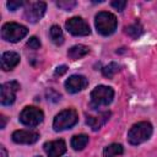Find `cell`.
I'll use <instances>...</instances> for the list:
<instances>
[{
	"instance_id": "obj_2",
	"label": "cell",
	"mask_w": 157,
	"mask_h": 157,
	"mask_svg": "<svg viewBox=\"0 0 157 157\" xmlns=\"http://www.w3.org/2000/svg\"><path fill=\"white\" fill-rule=\"evenodd\" d=\"M114 98V90L109 86L99 85L91 92V109H98L112 103Z\"/></svg>"
},
{
	"instance_id": "obj_21",
	"label": "cell",
	"mask_w": 157,
	"mask_h": 157,
	"mask_svg": "<svg viewBox=\"0 0 157 157\" xmlns=\"http://www.w3.org/2000/svg\"><path fill=\"white\" fill-rule=\"evenodd\" d=\"M56 5L60 9L65 10V11H70L71 9H74L76 6V1H74V0H63V1H58Z\"/></svg>"
},
{
	"instance_id": "obj_26",
	"label": "cell",
	"mask_w": 157,
	"mask_h": 157,
	"mask_svg": "<svg viewBox=\"0 0 157 157\" xmlns=\"http://www.w3.org/2000/svg\"><path fill=\"white\" fill-rule=\"evenodd\" d=\"M5 125H6V117L5 115H1V125H0V128L4 129Z\"/></svg>"
},
{
	"instance_id": "obj_11",
	"label": "cell",
	"mask_w": 157,
	"mask_h": 157,
	"mask_svg": "<svg viewBox=\"0 0 157 157\" xmlns=\"http://www.w3.org/2000/svg\"><path fill=\"white\" fill-rule=\"evenodd\" d=\"M88 85V80L83 75H71L65 81V88L69 93H77L85 90Z\"/></svg>"
},
{
	"instance_id": "obj_1",
	"label": "cell",
	"mask_w": 157,
	"mask_h": 157,
	"mask_svg": "<svg viewBox=\"0 0 157 157\" xmlns=\"http://www.w3.org/2000/svg\"><path fill=\"white\" fill-rule=\"evenodd\" d=\"M153 132V128L148 121H139L128 131V141L131 145H140L147 141Z\"/></svg>"
},
{
	"instance_id": "obj_10",
	"label": "cell",
	"mask_w": 157,
	"mask_h": 157,
	"mask_svg": "<svg viewBox=\"0 0 157 157\" xmlns=\"http://www.w3.org/2000/svg\"><path fill=\"white\" fill-rule=\"evenodd\" d=\"M12 141L22 145H32L38 141L39 134L33 130H16L12 132Z\"/></svg>"
},
{
	"instance_id": "obj_12",
	"label": "cell",
	"mask_w": 157,
	"mask_h": 157,
	"mask_svg": "<svg viewBox=\"0 0 157 157\" xmlns=\"http://www.w3.org/2000/svg\"><path fill=\"white\" fill-rule=\"evenodd\" d=\"M44 151L48 157H60L66 151V144L64 140H54L44 144Z\"/></svg>"
},
{
	"instance_id": "obj_19",
	"label": "cell",
	"mask_w": 157,
	"mask_h": 157,
	"mask_svg": "<svg viewBox=\"0 0 157 157\" xmlns=\"http://www.w3.org/2000/svg\"><path fill=\"white\" fill-rule=\"evenodd\" d=\"M125 32H126V34H128V36H130L131 38L136 39V38H139V37L142 34L144 28H142L141 23L136 21V22H134V23L129 25L128 27H125Z\"/></svg>"
},
{
	"instance_id": "obj_20",
	"label": "cell",
	"mask_w": 157,
	"mask_h": 157,
	"mask_svg": "<svg viewBox=\"0 0 157 157\" xmlns=\"http://www.w3.org/2000/svg\"><path fill=\"white\" fill-rule=\"evenodd\" d=\"M119 70H120V66H119L117 63H110V64H108L107 66H104V67L102 69V72H103V75H104L105 77L112 78Z\"/></svg>"
},
{
	"instance_id": "obj_5",
	"label": "cell",
	"mask_w": 157,
	"mask_h": 157,
	"mask_svg": "<svg viewBox=\"0 0 157 157\" xmlns=\"http://www.w3.org/2000/svg\"><path fill=\"white\" fill-rule=\"evenodd\" d=\"M28 33V29L26 26L16 23V22H7L1 27V37L6 42L16 43L21 40L23 37H26Z\"/></svg>"
},
{
	"instance_id": "obj_6",
	"label": "cell",
	"mask_w": 157,
	"mask_h": 157,
	"mask_svg": "<svg viewBox=\"0 0 157 157\" xmlns=\"http://www.w3.org/2000/svg\"><path fill=\"white\" fill-rule=\"evenodd\" d=\"M43 118H44L43 112L39 108L32 107V105L23 108L22 112L20 113V121L23 125L29 126V128L39 125L43 121Z\"/></svg>"
},
{
	"instance_id": "obj_27",
	"label": "cell",
	"mask_w": 157,
	"mask_h": 157,
	"mask_svg": "<svg viewBox=\"0 0 157 157\" xmlns=\"http://www.w3.org/2000/svg\"><path fill=\"white\" fill-rule=\"evenodd\" d=\"M0 152H1V157H7V152H6V150H5L4 146L0 147Z\"/></svg>"
},
{
	"instance_id": "obj_13",
	"label": "cell",
	"mask_w": 157,
	"mask_h": 157,
	"mask_svg": "<svg viewBox=\"0 0 157 157\" xmlns=\"http://www.w3.org/2000/svg\"><path fill=\"white\" fill-rule=\"evenodd\" d=\"M110 117V112H99L97 114L93 115H87L86 118V124L92 129V130H98L101 129L109 119Z\"/></svg>"
},
{
	"instance_id": "obj_18",
	"label": "cell",
	"mask_w": 157,
	"mask_h": 157,
	"mask_svg": "<svg viewBox=\"0 0 157 157\" xmlns=\"http://www.w3.org/2000/svg\"><path fill=\"white\" fill-rule=\"evenodd\" d=\"M124 152V148L120 144H110L103 151V157H119Z\"/></svg>"
},
{
	"instance_id": "obj_4",
	"label": "cell",
	"mask_w": 157,
	"mask_h": 157,
	"mask_svg": "<svg viewBox=\"0 0 157 157\" xmlns=\"http://www.w3.org/2000/svg\"><path fill=\"white\" fill-rule=\"evenodd\" d=\"M77 121H78L77 112L74 108H67L55 115L53 120V128L55 131H63L72 128Z\"/></svg>"
},
{
	"instance_id": "obj_28",
	"label": "cell",
	"mask_w": 157,
	"mask_h": 157,
	"mask_svg": "<svg viewBox=\"0 0 157 157\" xmlns=\"http://www.w3.org/2000/svg\"><path fill=\"white\" fill-rule=\"evenodd\" d=\"M36 157H40V156H36Z\"/></svg>"
},
{
	"instance_id": "obj_14",
	"label": "cell",
	"mask_w": 157,
	"mask_h": 157,
	"mask_svg": "<svg viewBox=\"0 0 157 157\" xmlns=\"http://www.w3.org/2000/svg\"><path fill=\"white\" fill-rule=\"evenodd\" d=\"M20 63V55L16 52H5L1 56V69L4 71H10L16 67Z\"/></svg>"
},
{
	"instance_id": "obj_17",
	"label": "cell",
	"mask_w": 157,
	"mask_h": 157,
	"mask_svg": "<svg viewBox=\"0 0 157 157\" xmlns=\"http://www.w3.org/2000/svg\"><path fill=\"white\" fill-rule=\"evenodd\" d=\"M71 147L76 151H81L86 147V145L88 144V136L85 134H80V135H75L71 139Z\"/></svg>"
},
{
	"instance_id": "obj_7",
	"label": "cell",
	"mask_w": 157,
	"mask_h": 157,
	"mask_svg": "<svg viewBox=\"0 0 157 157\" xmlns=\"http://www.w3.org/2000/svg\"><path fill=\"white\" fill-rule=\"evenodd\" d=\"M65 27L67 29V32H70L72 36H88L91 33V28L88 26V23L81 18V17H71L65 22Z\"/></svg>"
},
{
	"instance_id": "obj_15",
	"label": "cell",
	"mask_w": 157,
	"mask_h": 157,
	"mask_svg": "<svg viewBox=\"0 0 157 157\" xmlns=\"http://www.w3.org/2000/svg\"><path fill=\"white\" fill-rule=\"evenodd\" d=\"M90 53V48L87 45H83V44H76L74 47H71L69 50H67V56L72 60H77V59H81L83 56H86L87 54Z\"/></svg>"
},
{
	"instance_id": "obj_3",
	"label": "cell",
	"mask_w": 157,
	"mask_h": 157,
	"mask_svg": "<svg viewBox=\"0 0 157 157\" xmlns=\"http://www.w3.org/2000/svg\"><path fill=\"white\" fill-rule=\"evenodd\" d=\"M94 25L98 33L102 36H110L117 29L118 21L113 13L108 11H101L94 17Z\"/></svg>"
},
{
	"instance_id": "obj_16",
	"label": "cell",
	"mask_w": 157,
	"mask_h": 157,
	"mask_svg": "<svg viewBox=\"0 0 157 157\" xmlns=\"http://www.w3.org/2000/svg\"><path fill=\"white\" fill-rule=\"evenodd\" d=\"M49 37L52 39V42L56 45H61L64 43V34L61 28L58 25H53L49 29Z\"/></svg>"
},
{
	"instance_id": "obj_22",
	"label": "cell",
	"mask_w": 157,
	"mask_h": 157,
	"mask_svg": "<svg viewBox=\"0 0 157 157\" xmlns=\"http://www.w3.org/2000/svg\"><path fill=\"white\" fill-rule=\"evenodd\" d=\"M27 47L31 48V49H34V50L39 49L40 48V42H39V39L37 37H31L29 40L27 42Z\"/></svg>"
},
{
	"instance_id": "obj_25",
	"label": "cell",
	"mask_w": 157,
	"mask_h": 157,
	"mask_svg": "<svg viewBox=\"0 0 157 157\" xmlns=\"http://www.w3.org/2000/svg\"><path fill=\"white\" fill-rule=\"evenodd\" d=\"M66 71H67V66H66V65H61V66H58V67H56V70H55V75L61 76V75H64Z\"/></svg>"
},
{
	"instance_id": "obj_8",
	"label": "cell",
	"mask_w": 157,
	"mask_h": 157,
	"mask_svg": "<svg viewBox=\"0 0 157 157\" xmlns=\"http://www.w3.org/2000/svg\"><path fill=\"white\" fill-rule=\"evenodd\" d=\"M20 90L17 81H10L1 85L0 88V102L2 105H11L16 99V93Z\"/></svg>"
},
{
	"instance_id": "obj_23",
	"label": "cell",
	"mask_w": 157,
	"mask_h": 157,
	"mask_svg": "<svg viewBox=\"0 0 157 157\" xmlns=\"http://www.w3.org/2000/svg\"><path fill=\"white\" fill-rule=\"evenodd\" d=\"M25 2L22 1V0H11V1H7V7L11 10V11H15V10H17L18 7H21L22 5H23Z\"/></svg>"
},
{
	"instance_id": "obj_24",
	"label": "cell",
	"mask_w": 157,
	"mask_h": 157,
	"mask_svg": "<svg viewBox=\"0 0 157 157\" xmlns=\"http://www.w3.org/2000/svg\"><path fill=\"white\" fill-rule=\"evenodd\" d=\"M112 6L114 7V9H117L118 11H123L124 9H125V6H126V1H112Z\"/></svg>"
},
{
	"instance_id": "obj_9",
	"label": "cell",
	"mask_w": 157,
	"mask_h": 157,
	"mask_svg": "<svg viewBox=\"0 0 157 157\" xmlns=\"http://www.w3.org/2000/svg\"><path fill=\"white\" fill-rule=\"evenodd\" d=\"M45 10H47V4L43 1L29 2L25 10V17L28 22L36 23L44 16Z\"/></svg>"
}]
</instances>
